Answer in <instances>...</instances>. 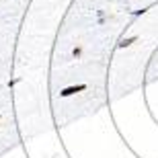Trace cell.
I'll return each mask as SVG.
<instances>
[{
    "mask_svg": "<svg viewBox=\"0 0 158 158\" xmlns=\"http://www.w3.org/2000/svg\"><path fill=\"white\" fill-rule=\"evenodd\" d=\"M86 84H72V86H66L60 90V97H72V94H76V93H82V90H86Z\"/></svg>",
    "mask_w": 158,
    "mask_h": 158,
    "instance_id": "1",
    "label": "cell"
},
{
    "mask_svg": "<svg viewBox=\"0 0 158 158\" xmlns=\"http://www.w3.org/2000/svg\"><path fill=\"white\" fill-rule=\"evenodd\" d=\"M135 41H138V35H131V37H125V39H121L117 43V47L119 49H125V47H129V45H134Z\"/></svg>",
    "mask_w": 158,
    "mask_h": 158,
    "instance_id": "2",
    "label": "cell"
},
{
    "mask_svg": "<svg viewBox=\"0 0 158 158\" xmlns=\"http://www.w3.org/2000/svg\"><path fill=\"white\" fill-rule=\"evenodd\" d=\"M0 119H2V117H0Z\"/></svg>",
    "mask_w": 158,
    "mask_h": 158,
    "instance_id": "5",
    "label": "cell"
},
{
    "mask_svg": "<svg viewBox=\"0 0 158 158\" xmlns=\"http://www.w3.org/2000/svg\"><path fill=\"white\" fill-rule=\"evenodd\" d=\"M146 10H148V8H140V10H134L131 15H134V17H142V15H144Z\"/></svg>",
    "mask_w": 158,
    "mask_h": 158,
    "instance_id": "4",
    "label": "cell"
},
{
    "mask_svg": "<svg viewBox=\"0 0 158 158\" xmlns=\"http://www.w3.org/2000/svg\"><path fill=\"white\" fill-rule=\"evenodd\" d=\"M82 53H84V47H82V45H74V47H72V56H74L76 60L82 58Z\"/></svg>",
    "mask_w": 158,
    "mask_h": 158,
    "instance_id": "3",
    "label": "cell"
}]
</instances>
